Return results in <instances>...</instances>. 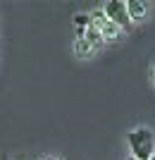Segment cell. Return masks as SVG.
Returning a JSON list of instances; mask_svg holds the SVG:
<instances>
[{
  "instance_id": "obj_9",
  "label": "cell",
  "mask_w": 155,
  "mask_h": 160,
  "mask_svg": "<svg viewBox=\"0 0 155 160\" xmlns=\"http://www.w3.org/2000/svg\"><path fill=\"white\" fill-rule=\"evenodd\" d=\"M43 160H57V158H43Z\"/></svg>"
},
{
  "instance_id": "obj_4",
  "label": "cell",
  "mask_w": 155,
  "mask_h": 160,
  "mask_svg": "<svg viewBox=\"0 0 155 160\" xmlns=\"http://www.w3.org/2000/svg\"><path fill=\"white\" fill-rule=\"evenodd\" d=\"M98 31H100V36H103V41H105V43H108V41H119V38H122V29L117 27V24H112L110 19L105 22Z\"/></svg>"
},
{
  "instance_id": "obj_10",
  "label": "cell",
  "mask_w": 155,
  "mask_h": 160,
  "mask_svg": "<svg viewBox=\"0 0 155 160\" xmlns=\"http://www.w3.org/2000/svg\"><path fill=\"white\" fill-rule=\"evenodd\" d=\"M127 160H136V158H131V155H129V158H127Z\"/></svg>"
},
{
  "instance_id": "obj_7",
  "label": "cell",
  "mask_w": 155,
  "mask_h": 160,
  "mask_svg": "<svg viewBox=\"0 0 155 160\" xmlns=\"http://www.w3.org/2000/svg\"><path fill=\"white\" fill-rule=\"evenodd\" d=\"M74 50H76V55H81V58H86V55H91V53H93V48H91V43H88L86 38H76Z\"/></svg>"
},
{
  "instance_id": "obj_2",
  "label": "cell",
  "mask_w": 155,
  "mask_h": 160,
  "mask_svg": "<svg viewBox=\"0 0 155 160\" xmlns=\"http://www.w3.org/2000/svg\"><path fill=\"white\" fill-rule=\"evenodd\" d=\"M103 10H105V14H108V19L112 22V24H117L122 31H129V29H131V19H129V12H127V2H122V0H110Z\"/></svg>"
},
{
  "instance_id": "obj_8",
  "label": "cell",
  "mask_w": 155,
  "mask_h": 160,
  "mask_svg": "<svg viewBox=\"0 0 155 160\" xmlns=\"http://www.w3.org/2000/svg\"><path fill=\"white\" fill-rule=\"evenodd\" d=\"M105 22H108V14H105V10H93V12H91V27L100 29Z\"/></svg>"
},
{
  "instance_id": "obj_1",
  "label": "cell",
  "mask_w": 155,
  "mask_h": 160,
  "mask_svg": "<svg viewBox=\"0 0 155 160\" xmlns=\"http://www.w3.org/2000/svg\"><path fill=\"white\" fill-rule=\"evenodd\" d=\"M129 148L131 158L136 160H150L155 155V136L148 127H138L129 134Z\"/></svg>"
},
{
  "instance_id": "obj_5",
  "label": "cell",
  "mask_w": 155,
  "mask_h": 160,
  "mask_svg": "<svg viewBox=\"0 0 155 160\" xmlns=\"http://www.w3.org/2000/svg\"><path fill=\"white\" fill-rule=\"evenodd\" d=\"M84 38L91 43V48H93V50H95V48H100L103 43H105V41H103V36H100V31H98L95 27H88L86 31H84Z\"/></svg>"
},
{
  "instance_id": "obj_3",
  "label": "cell",
  "mask_w": 155,
  "mask_h": 160,
  "mask_svg": "<svg viewBox=\"0 0 155 160\" xmlns=\"http://www.w3.org/2000/svg\"><path fill=\"white\" fill-rule=\"evenodd\" d=\"M127 12H129V19L131 22H138L148 14V5L141 2V0H129L127 2Z\"/></svg>"
},
{
  "instance_id": "obj_11",
  "label": "cell",
  "mask_w": 155,
  "mask_h": 160,
  "mask_svg": "<svg viewBox=\"0 0 155 160\" xmlns=\"http://www.w3.org/2000/svg\"><path fill=\"white\" fill-rule=\"evenodd\" d=\"M150 160H155V155H153V158H150Z\"/></svg>"
},
{
  "instance_id": "obj_6",
  "label": "cell",
  "mask_w": 155,
  "mask_h": 160,
  "mask_svg": "<svg viewBox=\"0 0 155 160\" xmlns=\"http://www.w3.org/2000/svg\"><path fill=\"white\" fill-rule=\"evenodd\" d=\"M74 27H76V31H86L91 27V14H84V12L74 14Z\"/></svg>"
}]
</instances>
